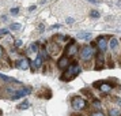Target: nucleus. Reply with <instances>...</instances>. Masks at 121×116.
<instances>
[{"mask_svg": "<svg viewBox=\"0 0 121 116\" xmlns=\"http://www.w3.org/2000/svg\"><path fill=\"white\" fill-rule=\"evenodd\" d=\"M80 72H82V68L79 67V64H78V63H71V64L65 68V74L61 77V81H71V79H73L76 75H79Z\"/></svg>", "mask_w": 121, "mask_h": 116, "instance_id": "obj_1", "label": "nucleus"}, {"mask_svg": "<svg viewBox=\"0 0 121 116\" xmlns=\"http://www.w3.org/2000/svg\"><path fill=\"white\" fill-rule=\"evenodd\" d=\"M8 93H12L11 94V98L12 100H18V98H22L25 96L31 93V88H22L19 90H15V89H8Z\"/></svg>", "mask_w": 121, "mask_h": 116, "instance_id": "obj_2", "label": "nucleus"}, {"mask_svg": "<svg viewBox=\"0 0 121 116\" xmlns=\"http://www.w3.org/2000/svg\"><path fill=\"white\" fill-rule=\"evenodd\" d=\"M71 105L73 107V109L82 111V109H84V108H86L87 102H86V100H84V98H82V97L76 96V97H73V98L71 100Z\"/></svg>", "mask_w": 121, "mask_h": 116, "instance_id": "obj_3", "label": "nucleus"}, {"mask_svg": "<svg viewBox=\"0 0 121 116\" xmlns=\"http://www.w3.org/2000/svg\"><path fill=\"white\" fill-rule=\"evenodd\" d=\"M94 56V49L93 46H88V45H86V46H83L82 51H80V57H82V60L84 61H88L91 57Z\"/></svg>", "mask_w": 121, "mask_h": 116, "instance_id": "obj_4", "label": "nucleus"}, {"mask_svg": "<svg viewBox=\"0 0 121 116\" xmlns=\"http://www.w3.org/2000/svg\"><path fill=\"white\" fill-rule=\"evenodd\" d=\"M78 44L75 42V41H71L69 44L65 46V56L67 57H72V56H75L76 55V52H78Z\"/></svg>", "mask_w": 121, "mask_h": 116, "instance_id": "obj_5", "label": "nucleus"}, {"mask_svg": "<svg viewBox=\"0 0 121 116\" xmlns=\"http://www.w3.org/2000/svg\"><path fill=\"white\" fill-rule=\"evenodd\" d=\"M94 88L99 89L102 93H108L112 90V86H110L109 83H105L104 81H97V82H94Z\"/></svg>", "mask_w": 121, "mask_h": 116, "instance_id": "obj_6", "label": "nucleus"}, {"mask_svg": "<svg viewBox=\"0 0 121 116\" xmlns=\"http://www.w3.org/2000/svg\"><path fill=\"white\" fill-rule=\"evenodd\" d=\"M17 67L19 70H27L29 67H30V60H29L27 57H21V59H18L17 60Z\"/></svg>", "mask_w": 121, "mask_h": 116, "instance_id": "obj_7", "label": "nucleus"}, {"mask_svg": "<svg viewBox=\"0 0 121 116\" xmlns=\"http://www.w3.org/2000/svg\"><path fill=\"white\" fill-rule=\"evenodd\" d=\"M97 45H98V48H99L101 52L106 51V48H108V37H105V36L98 37V38H97Z\"/></svg>", "mask_w": 121, "mask_h": 116, "instance_id": "obj_8", "label": "nucleus"}, {"mask_svg": "<svg viewBox=\"0 0 121 116\" xmlns=\"http://www.w3.org/2000/svg\"><path fill=\"white\" fill-rule=\"evenodd\" d=\"M68 66H69V57H67L65 55L61 56L60 59H59V61H57V67L60 70H65Z\"/></svg>", "mask_w": 121, "mask_h": 116, "instance_id": "obj_9", "label": "nucleus"}, {"mask_svg": "<svg viewBox=\"0 0 121 116\" xmlns=\"http://www.w3.org/2000/svg\"><path fill=\"white\" fill-rule=\"evenodd\" d=\"M46 51H48V53H52V55H57L59 52H60V46L56 44V42H50L48 46H46Z\"/></svg>", "mask_w": 121, "mask_h": 116, "instance_id": "obj_10", "label": "nucleus"}, {"mask_svg": "<svg viewBox=\"0 0 121 116\" xmlns=\"http://www.w3.org/2000/svg\"><path fill=\"white\" fill-rule=\"evenodd\" d=\"M104 63H105L104 53L101 52V53H98V56H97V66H95V70H101V68L104 67Z\"/></svg>", "mask_w": 121, "mask_h": 116, "instance_id": "obj_11", "label": "nucleus"}, {"mask_svg": "<svg viewBox=\"0 0 121 116\" xmlns=\"http://www.w3.org/2000/svg\"><path fill=\"white\" fill-rule=\"evenodd\" d=\"M0 79L1 81H4V82H12V83H21L18 79H15V78L12 77H7V75H4V74H1L0 72Z\"/></svg>", "mask_w": 121, "mask_h": 116, "instance_id": "obj_12", "label": "nucleus"}, {"mask_svg": "<svg viewBox=\"0 0 121 116\" xmlns=\"http://www.w3.org/2000/svg\"><path fill=\"white\" fill-rule=\"evenodd\" d=\"M78 38L79 40H90L91 38V33L90 32H80V33H78Z\"/></svg>", "mask_w": 121, "mask_h": 116, "instance_id": "obj_13", "label": "nucleus"}, {"mask_svg": "<svg viewBox=\"0 0 121 116\" xmlns=\"http://www.w3.org/2000/svg\"><path fill=\"white\" fill-rule=\"evenodd\" d=\"M110 49H112V51H116V49H117V46H118V40H117V38H112V40H110Z\"/></svg>", "mask_w": 121, "mask_h": 116, "instance_id": "obj_14", "label": "nucleus"}, {"mask_svg": "<svg viewBox=\"0 0 121 116\" xmlns=\"http://www.w3.org/2000/svg\"><path fill=\"white\" fill-rule=\"evenodd\" d=\"M42 60H44V59H42V57H41V56H37V59H35V63H34V67H35V70H37V68H39V67L42 66Z\"/></svg>", "mask_w": 121, "mask_h": 116, "instance_id": "obj_15", "label": "nucleus"}, {"mask_svg": "<svg viewBox=\"0 0 121 116\" xmlns=\"http://www.w3.org/2000/svg\"><path fill=\"white\" fill-rule=\"evenodd\" d=\"M27 52H38V44L37 42H34V44H31L30 46H29V49H27Z\"/></svg>", "mask_w": 121, "mask_h": 116, "instance_id": "obj_16", "label": "nucleus"}, {"mask_svg": "<svg viewBox=\"0 0 121 116\" xmlns=\"http://www.w3.org/2000/svg\"><path fill=\"white\" fill-rule=\"evenodd\" d=\"M121 112L118 109H116V108H110L109 109V116H120Z\"/></svg>", "mask_w": 121, "mask_h": 116, "instance_id": "obj_17", "label": "nucleus"}, {"mask_svg": "<svg viewBox=\"0 0 121 116\" xmlns=\"http://www.w3.org/2000/svg\"><path fill=\"white\" fill-rule=\"evenodd\" d=\"M29 107H30V102L29 101H23V102H21L18 105V109H27Z\"/></svg>", "mask_w": 121, "mask_h": 116, "instance_id": "obj_18", "label": "nucleus"}, {"mask_svg": "<svg viewBox=\"0 0 121 116\" xmlns=\"http://www.w3.org/2000/svg\"><path fill=\"white\" fill-rule=\"evenodd\" d=\"M21 28H22L21 23H11V26H10L11 30H21Z\"/></svg>", "mask_w": 121, "mask_h": 116, "instance_id": "obj_19", "label": "nucleus"}, {"mask_svg": "<svg viewBox=\"0 0 121 116\" xmlns=\"http://www.w3.org/2000/svg\"><path fill=\"white\" fill-rule=\"evenodd\" d=\"M90 17L94 18V19H97V18H99V12H98V11H95V10H93V11L90 12Z\"/></svg>", "mask_w": 121, "mask_h": 116, "instance_id": "obj_20", "label": "nucleus"}, {"mask_svg": "<svg viewBox=\"0 0 121 116\" xmlns=\"http://www.w3.org/2000/svg\"><path fill=\"white\" fill-rule=\"evenodd\" d=\"M93 107H95V108H101V101H99V100H94L93 101Z\"/></svg>", "mask_w": 121, "mask_h": 116, "instance_id": "obj_21", "label": "nucleus"}, {"mask_svg": "<svg viewBox=\"0 0 121 116\" xmlns=\"http://www.w3.org/2000/svg\"><path fill=\"white\" fill-rule=\"evenodd\" d=\"M22 44H23V41H22V40H19V38H18L17 41H15V46H17V48L22 46Z\"/></svg>", "mask_w": 121, "mask_h": 116, "instance_id": "obj_22", "label": "nucleus"}, {"mask_svg": "<svg viewBox=\"0 0 121 116\" xmlns=\"http://www.w3.org/2000/svg\"><path fill=\"white\" fill-rule=\"evenodd\" d=\"M12 14V15H17L18 12H19V8H18V7H15V8H11V11H10Z\"/></svg>", "mask_w": 121, "mask_h": 116, "instance_id": "obj_23", "label": "nucleus"}, {"mask_svg": "<svg viewBox=\"0 0 121 116\" xmlns=\"http://www.w3.org/2000/svg\"><path fill=\"white\" fill-rule=\"evenodd\" d=\"M10 33V30H7V29H1L0 30V36H6V34Z\"/></svg>", "mask_w": 121, "mask_h": 116, "instance_id": "obj_24", "label": "nucleus"}, {"mask_svg": "<svg viewBox=\"0 0 121 116\" xmlns=\"http://www.w3.org/2000/svg\"><path fill=\"white\" fill-rule=\"evenodd\" d=\"M65 21H67V23H69V25H71V23H73V22H75V19H73V18H67Z\"/></svg>", "mask_w": 121, "mask_h": 116, "instance_id": "obj_25", "label": "nucleus"}, {"mask_svg": "<svg viewBox=\"0 0 121 116\" xmlns=\"http://www.w3.org/2000/svg\"><path fill=\"white\" fill-rule=\"evenodd\" d=\"M91 116H105V115L102 113V112H94V113H93Z\"/></svg>", "mask_w": 121, "mask_h": 116, "instance_id": "obj_26", "label": "nucleus"}, {"mask_svg": "<svg viewBox=\"0 0 121 116\" xmlns=\"http://www.w3.org/2000/svg\"><path fill=\"white\" fill-rule=\"evenodd\" d=\"M60 26H61L60 23H56V25H53V26H52V28H50V29H59V28H60Z\"/></svg>", "mask_w": 121, "mask_h": 116, "instance_id": "obj_27", "label": "nucleus"}, {"mask_svg": "<svg viewBox=\"0 0 121 116\" xmlns=\"http://www.w3.org/2000/svg\"><path fill=\"white\" fill-rule=\"evenodd\" d=\"M35 8H37V6H31L29 7V11H35Z\"/></svg>", "mask_w": 121, "mask_h": 116, "instance_id": "obj_28", "label": "nucleus"}, {"mask_svg": "<svg viewBox=\"0 0 121 116\" xmlns=\"http://www.w3.org/2000/svg\"><path fill=\"white\" fill-rule=\"evenodd\" d=\"M1 57H3V48L0 46V59H1Z\"/></svg>", "mask_w": 121, "mask_h": 116, "instance_id": "obj_29", "label": "nucleus"}, {"mask_svg": "<svg viewBox=\"0 0 121 116\" xmlns=\"http://www.w3.org/2000/svg\"><path fill=\"white\" fill-rule=\"evenodd\" d=\"M39 32H44V25H39Z\"/></svg>", "mask_w": 121, "mask_h": 116, "instance_id": "obj_30", "label": "nucleus"}, {"mask_svg": "<svg viewBox=\"0 0 121 116\" xmlns=\"http://www.w3.org/2000/svg\"><path fill=\"white\" fill-rule=\"evenodd\" d=\"M88 1H91V3H94V4H97V3H98V0H88Z\"/></svg>", "mask_w": 121, "mask_h": 116, "instance_id": "obj_31", "label": "nucleus"}, {"mask_svg": "<svg viewBox=\"0 0 121 116\" xmlns=\"http://www.w3.org/2000/svg\"><path fill=\"white\" fill-rule=\"evenodd\" d=\"M0 116H3V111L0 109Z\"/></svg>", "mask_w": 121, "mask_h": 116, "instance_id": "obj_32", "label": "nucleus"}, {"mask_svg": "<svg viewBox=\"0 0 121 116\" xmlns=\"http://www.w3.org/2000/svg\"><path fill=\"white\" fill-rule=\"evenodd\" d=\"M78 116H82V115H78Z\"/></svg>", "mask_w": 121, "mask_h": 116, "instance_id": "obj_33", "label": "nucleus"}]
</instances>
